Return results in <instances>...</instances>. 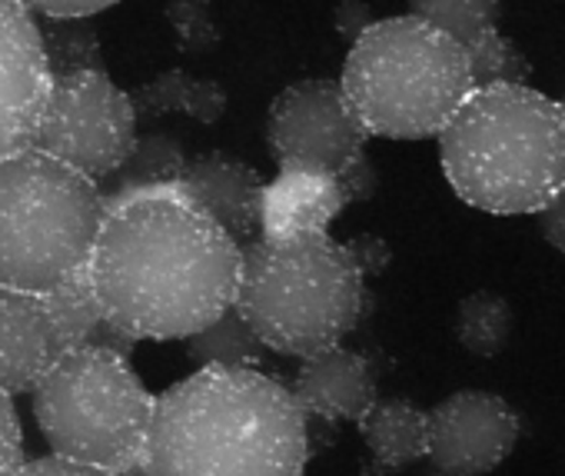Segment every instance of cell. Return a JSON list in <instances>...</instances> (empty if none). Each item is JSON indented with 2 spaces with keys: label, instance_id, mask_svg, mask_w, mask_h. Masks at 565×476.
<instances>
[{
  "label": "cell",
  "instance_id": "1",
  "mask_svg": "<svg viewBox=\"0 0 565 476\" xmlns=\"http://www.w3.org/2000/svg\"><path fill=\"white\" fill-rule=\"evenodd\" d=\"M239 264L243 247L173 183L104 193L87 281L127 340H186L236 300Z\"/></svg>",
  "mask_w": 565,
  "mask_h": 476
},
{
  "label": "cell",
  "instance_id": "2",
  "mask_svg": "<svg viewBox=\"0 0 565 476\" xmlns=\"http://www.w3.org/2000/svg\"><path fill=\"white\" fill-rule=\"evenodd\" d=\"M310 416L253 367H203L153 396L147 476H303Z\"/></svg>",
  "mask_w": 565,
  "mask_h": 476
},
{
  "label": "cell",
  "instance_id": "3",
  "mask_svg": "<svg viewBox=\"0 0 565 476\" xmlns=\"http://www.w3.org/2000/svg\"><path fill=\"white\" fill-rule=\"evenodd\" d=\"M436 140L449 187L476 210L539 213L565 190V110L529 84H476Z\"/></svg>",
  "mask_w": 565,
  "mask_h": 476
},
{
  "label": "cell",
  "instance_id": "4",
  "mask_svg": "<svg viewBox=\"0 0 565 476\" xmlns=\"http://www.w3.org/2000/svg\"><path fill=\"white\" fill-rule=\"evenodd\" d=\"M233 307L266 350L310 357L343 343L366 310V274L330 233L243 247Z\"/></svg>",
  "mask_w": 565,
  "mask_h": 476
},
{
  "label": "cell",
  "instance_id": "5",
  "mask_svg": "<svg viewBox=\"0 0 565 476\" xmlns=\"http://www.w3.org/2000/svg\"><path fill=\"white\" fill-rule=\"evenodd\" d=\"M343 97L370 137H436L476 87L466 51L416 14L373 21L340 77Z\"/></svg>",
  "mask_w": 565,
  "mask_h": 476
},
{
  "label": "cell",
  "instance_id": "6",
  "mask_svg": "<svg viewBox=\"0 0 565 476\" xmlns=\"http://www.w3.org/2000/svg\"><path fill=\"white\" fill-rule=\"evenodd\" d=\"M104 190L38 147L0 157V287L44 297L87 271Z\"/></svg>",
  "mask_w": 565,
  "mask_h": 476
},
{
  "label": "cell",
  "instance_id": "7",
  "mask_svg": "<svg viewBox=\"0 0 565 476\" xmlns=\"http://www.w3.org/2000/svg\"><path fill=\"white\" fill-rule=\"evenodd\" d=\"M51 453L124 473L140 463L153 393L127 353L110 347L64 350L31 390Z\"/></svg>",
  "mask_w": 565,
  "mask_h": 476
},
{
  "label": "cell",
  "instance_id": "8",
  "mask_svg": "<svg viewBox=\"0 0 565 476\" xmlns=\"http://www.w3.org/2000/svg\"><path fill=\"white\" fill-rule=\"evenodd\" d=\"M137 140V114L127 91L107 71H77L51 77L47 104L31 147L104 183Z\"/></svg>",
  "mask_w": 565,
  "mask_h": 476
},
{
  "label": "cell",
  "instance_id": "9",
  "mask_svg": "<svg viewBox=\"0 0 565 476\" xmlns=\"http://www.w3.org/2000/svg\"><path fill=\"white\" fill-rule=\"evenodd\" d=\"M370 130L340 81L307 77L279 91L266 117V144L279 167L343 177L366 157Z\"/></svg>",
  "mask_w": 565,
  "mask_h": 476
},
{
  "label": "cell",
  "instance_id": "10",
  "mask_svg": "<svg viewBox=\"0 0 565 476\" xmlns=\"http://www.w3.org/2000/svg\"><path fill=\"white\" fill-rule=\"evenodd\" d=\"M515 410L489 390H459L426 413V459L456 476H486L519 443Z\"/></svg>",
  "mask_w": 565,
  "mask_h": 476
},
{
  "label": "cell",
  "instance_id": "11",
  "mask_svg": "<svg viewBox=\"0 0 565 476\" xmlns=\"http://www.w3.org/2000/svg\"><path fill=\"white\" fill-rule=\"evenodd\" d=\"M47 91L41 24L21 0H0V157L31 147Z\"/></svg>",
  "mask_w": 565,
  "mask_h": 476
},
{
  "label": "cell",
  "instance_id": "12",
  "mask_svg": "<svg viewBox=\"0 0 565 476\" xmlns=\"http://www.w3.org/2000/svg\"><path fill=\"white\" fill-rule=\"evenodd\" d=\"M266 180L246 160L206 150L190 157L177 177V190L203 216H210L223 233H230L239 247L259 236V203Z\"/></svg>",
  "mask_w": 565,
  "mask_h": 476
},
{
  "label": "cell",
  "instance_id": "13",
  "mask_svg": "<svg viewBox=\"0 0 565 476\" xmlns=\"http://www.w3.org/2000/svg\"><path fill=\"white\" fill-rule=\"evenodd\" d=\"M290 393L307 416L323 423H360V416L380 400L373 363L343 343L303 357Z\"/></svg>",
  "mask_w": 565,
  "mask_h": 476
},
{
  "label": "cell",
  "instance_id": "14",
  "mask_svg": "<svg viewBox=\"0 0 565 476\" xmlns=\"http://www.w3.org/2000/svg\"><path fill=\"white\" fill-rule=\"evenodd\" d=\"M347 203L350 197L340 177L279 167V173L263 187L259 236L263 241H294V236L327 233Z\"/></svg>",
  "mask_w": 565,
  "mask_h": 476
},
{
  "label": "cell",
  "instance_id": "15",
  "mask_svg": "<svg viewBox=\"0 0 565 476\" xmlns=\"http://www.w3.org/2000/svg\"><path fill=\"white\" fill-rule=\"evenodd\" d=\"M64 353L41 297L0 287V390L31 393L44 370Z\"/></svg>",
  "mask_w": 565,
  "mask_h": 476
},
{
  "label": "cell",
  "instance_id": "16",
  "mask_svg": "<svg viewBox=\"0 0 565 476\" xmlns=\"http://www.w3.org/2000/svg\"><path fill=\"white\" fill-rule=\"evenodd\" d=\"M356 426L373 463L390 473L426 459V410L413 406L409 400H376Z\"/></svg>",
  "mask_w": 565,
  "mask_h": 476
},
{
  "label": "cell",
  "instance_id": "17",
  "mask_svg": "<svg viewBox=\"0 0 565 476\" xmlns=\"http://www.w3.org/2000/svg\"><path fill=\"white\" fill-rule=\"evenodd\" d=\"M134 114L140 117H163V114H183L196 124H216L226 114V91L220 81L196 77L190 71H163L150 77L140 91L130 94Z\"/></svg>",
  "mask_w": 565,
  "mask_h": 476
},
{
  "label": "cell",
  "instance_id": "18",
  "mask_svg": "<svg viewBox=\"0 0 565 476\" xmlns=\"http://www.w3.org/2000/svg\"><path fill=\"white\" fill-rule=\"evenodd\" d=\"M41 300H44V307H47V314L54 320V330H57L64 350L97 343V347H110V350H120V353L130 357L134 340H127L124 334H117L104 320V310H100V304L94 297L90 281H87V271H81L67 284H61L57 290L44 294Z\"/></svg>",
  "mask_w": 565,
  "mask_h": 476
},
{
  "label": "cell",
  "instance_id": "19",
  "mask_svg": "<svg viewBox=\"0 0 565 476\" xmlns=\"http://www.w3.org/2000/svg\"><path fill=\"white\" fill-rule=\"evenodd\" d=\"M266 347L253 334V327L243 320V314L230 304L216 320H210L203 330L186 337V357L193 370L203 367H253L263 370Z\"/></svg>",
  "mask_w": 565,
  "mask_h": 476
},
{
  "label": "cell",
  "instance_id": "20",
  "mask_svg": "<svg viewBox=\"0 0 565 476\" xmlns=\"http://www.w3.org/2000/svg\"><path fill=\"white\" fill-rule=\"evenodd\" d=\"M186 163V154L177 137L170 134H143L134 140L124 163L104 180L110 193H134V190H160L173 187L180 170Z\"/></svg>",
  "mask_w": 565,
  "mask_h": 476
},
{
  "label": "cell",
  "instance_id": "21",
  "mask_svg": "<svg viewBox=\"0 0 565 476\" xmlns=\"http://www.w3.org/2000/svg\"><path fill=\"white\" fill-rule=\"evenodd\" d=\"M452 327H456V340L462 350H469L472 357H495L509 343L512 310L499 294L479 290L459 300Z\"/></svg>",
  "mask_w": 565,
  "mask_h": 476
},
{
  "label": "cell",
  "instance_id": "22",
  "mask_svg": "<svg viewBox=\"0 0 565 476\" xmlns=\"http://www.w3.org/2000/svg\"><path fill=\"white\" fill-rule=\"evenodd\" d=\"M416 18L449 34L462 51L499 31L502 0H409Z\"/></svg>",
  "mask_w": 565,
  "mask_h": 476
},
{
  "label": "cell",
  "instance_id": "23",
  "mask_svg": "<svg viewBox=\"0 0 565 476\" xmlns=\"http://www.w3.org/2000/svg\"><path fill=\"white\" fill-rule=\"evenodd\" d=\"M41 41H44L51 77L77 74V71H104L100 41L97 31L87 24V18H47V24L41 28Z\"/></svg>",
  "mask_w": 565,
  "mask_h": 476
},
{
  "label": "cell",
  "instance_id": "24",
  "mask_svg": "<svg viewBox=\"0 0 565 476\" xmlns=\"http://www.w3.org/2000/svg\"><path fill=\"white\" fill-rule=\"evenodd\" d=\"M167 21L177 34L180 51L186 54H203L220 41V28L213 21L210 0H170Z\"/></svg>",
  "mask_w": 565,
  "mask_h": 476
},
{
  "label": "cell",
  "instance_id": "25",
  "mask_svg": "<svg viewBox=\"0 0 565 476\" xmlns=\"http://www.w3.org/2000/svg\"><path fill=\"white\" fill-rule=\"evenodd\" d=\"M24 433L14 410V396L0 390V476H14L24 463Z\"/></svg>",
  "mask_w": 565,
  "mask_h": 476
},
{
  "label": "cell",
  "instance_id": "26",
  "mask_svg": "<svg viewBox=\"0 0 565 476\" xmlns=\"http://www.w3.org/2000/svg\"><path fill=\"white\" fill-rule=\"evenodd\" d=\"M14 476H117V473L51 453V456H41V459H24Z\"/></svg>",
  "mask_w": 565,
  "mask_h": 476
},
{
  "label": "cell",
  "instance_id": "27",
  "mask_svg": "<svg viewBox=\"0 0 565 476\" xmlns=\"http://www.w3.org/2000/svg\"><path fill=\"white\" fill-rule=\"evenodd\" d=\"M28 11H38L44 18H94L120 0H21Z\"/></svg>",
  "mask_w": 565,
  "mask_h": 476
},
{
  "label": "cell",
  "instance_id": "28",
  "mask_svg": "<svg viewBox=\"0 0 565 476\" xmlns=\"http://www.w3.org/2000/svg\"><path fill=\"white\" fill-rule=\"evenodd\" d=\"M347 247H350L353 261L360 264V271H363L366 277H370V274H383V271L390 267V247H386V241H380V236H373V233L353 236V241H350Z\"/></svg>",
  "mask_w": 565,
  "mask_h": 476
},
{
  "label": "cell",
  "instance_id": "29",
  "mask_svg": "<svg viewBox=\"0 0 565 476\" xmlns=\"http://www.w3.org/2000/svg\"><path fill=\"white\" fill-rule=\"evenodd\" d=\"M535 220H539V230H542V236H545V244H548L552 251L565 254V190H558V193L535 213Z\"/></svg>",
  "mask_w": 565,
  "mask_h": 476
},
{
  "label": "cell",
  "instance_id": "30",
  "mask_svg": "<svg viewBox=\"0 0 565 476\" xmlns=\"http://www.w3.org/2000/svg\"><path fill=\"white\" fill-rule=\"evenodd\" d=\"M373 24V14L370 8L363 4V0H343V4L337 8V31L340 38H347L350 44Z\"/></svg>",
  "mask_w": 565,
  "mask_h": 476
},
{
  "label": "cell",
  "instance_id": "31",
  "mask_svg": "<svg viewBox=\"0 0 565 476\" xmlns=\"http://www.w3.org/2000/svg\"><path fill=\"white\" fill-rule=\"evenodd\" d=\"M360 476H396V473H390V469H383V466H376V463L370 459V463L363 466V473H360Z\"/></svg>",
  "mask_w": 565,
  "mask_h": 476
},
{
  "label": "cell",
  "instance_id": "32",
  "mask_svg": "<svg viewBox=\"0 0 565 476\" xmlns=\"http://www.w3.org/2000/svg\"><path fill=\"white\" fill-rule=\"evenodd\" d=\"M426 476H456V473H446V469H433V473H426Z\"/></svg>",
  "mask_w": 565,
  "mask_h": 476
},
{
  "label": "cell",
  "instance_id": "33",
  "mask_svg": "<svg viewBox=\"0 0 565 476\" xmlns=\"http://www.w3.org/2000/svg\"><path fill=\"white\" fill-rule=\"evenodd\" d=\"M558 104H562V110H565V97H562V101H558Z\"/></svg>",
  "mask_w": 565,
  "mask_h": 476
}]
</instances>
